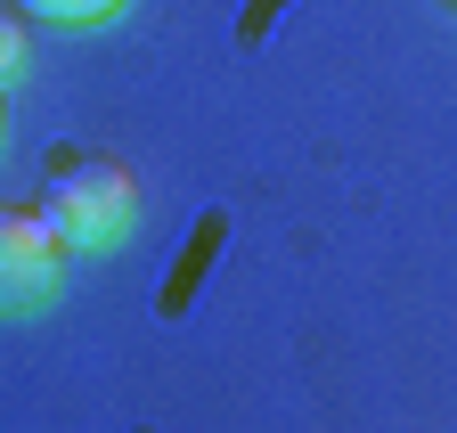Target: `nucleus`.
<instances>
[{"instance_id":"423d86ee","label":"nucleus","mask_w":457,"mask_h":433,"mask_svg":"<svg viewBox=\"0 0 457 433\" xmlns=\"http://www.w3.org/2000/svg\"><path fill=\"white\" fill-rule=\"evenodd\" d=\"M25 66H33V49H25V25H17L9 9H0V82L17 90V82H25Z\"/></svg>"},{"instance_id":"f257e3e1","label":"nucleus","mask_w":457,"mask_h":433,"mask_svg":"<svg viewBox=\"0 0 457 433\" xmlns=\"http://www.w3.org/2000/svg\"><path fill=\"white\" fill-rule=\"evenodd\" d=\"M41 221L57 229V246H66L74 262H98V254H123L131 221H139V188L123 164H106V155H74L57 147L49 172H41Z\"/></svg>"},{"instance_id":"39448f33","label":"nucleus","mask_w":457,"mask_h":433,"mask_svg":"<svg viewBox=\"0 0 457 433\" xmlns=\"http://www.w3.org/2000/svg\"><path fill=\"white\" fill-rule=\"evenodd\" d=\"M286 9H295V0H245V17H237V49H245V58H262V41L278 33Z\"/></svg>"},{"instance_id":"f03ea898","label":"nucleus","mask_w":457,"mask_h":433,"mask_svg":"<svg viewBox=\"0 0 457 433\" xmlns=\"http://www.w3.org/2000/svg\"><path fill=\"white\" fill-rule=\"evenodd\" d=\"M57 279H66V246H57V229L41 221V212H9L0 204V319H25L57 295Z\"/></svg>"},{"instance_id":"0eeeda50","label":"nucleus","mask_w":457,"mask_h":433,"mask_svg":"<svg viewBox=\"0 0 457 433\" xmlns=\"http://www.w3.org/2000/svg\"><path fill=\"white\" fill-rule=\"evenodd\" d=\"M0 131H9V123H0Z\"/></svg>"},{"instance_id":"20e7f679","label":"nucleus","mask_w":457,"mask_h":433,"mask_svg":"<svg viewBox=\"0 0 457 433\" xmlns=\"http://www.w3.org/2000/svg\"><path fill=\"white\" fill-rule=\"evenodd\" d=\"M25 17H41V25H106L123 0H17Z\"/></svg>"},{"instance_id":"7ed1b4c3","label":"nucleus","mask_w":457,"mask_h":433,"mask_svg":"<svg viewBox=\"0 0 457 433\" xmlns=\"http://www.w3.org/2000/svg\"><path fill=\"white\" fill-rule=\"evenodd\" d=\"M220 246H228V212H220V204H204L196 221H188V237H180V254H171L163 287H155V311H163V319H180V311L196 303V287H204V270L220 262Z\"/></svg>"}]
</instances>
